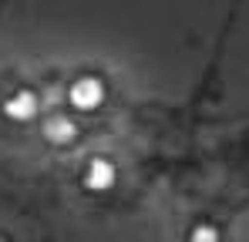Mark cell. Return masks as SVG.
<instances>
[{
	"mask_svg": "<svg viewBox=\"0 0 249 242\" xmlns=\"http://www.w3.org/2000/svg\"><path fill=\"white\" fill-rule=\"evenodd\" d=\"M108 94H111L108 78L98 74V71H78V74H71L64 81V108L74 111L78 118L101 111L108 104Z\"/></svg>",
	"mask_w": 249,
	"mask_h": 242,
	"instance_id": "cell-1",
	"label": "cell"
},
{
	"mask_svg": "<svg viewBox=\"0 0 249 242\" xmlns=\"http://www.w3.org/2000/svg\"><path fill=\"white\" fill-rule=\"evenodd\" d=\"M44 115H47V108H44V98H41L37 87L17 84V87H10L0 98V118L7 121V124H17V128L41 124Z\"/></svg>",
	"mask_w": 249,
	"mask_h": 242,
	"instance_id": "cell-2",
	"label": "cell"
},
{
	"mask_svg": "<svg viewBox=\"0 0 249 242\" xmlns=\"http://www.w3.org/2000/svg\"><path fill=\"white\" fill-rule=\"evenodd\" d=\"M81 118L68 108H57V111H47L41 118V141L54 152H71L81 145Z\"/></svg>",
	"mask_w": 249,
	"mask_h": 242,
	"instance_id": "cell-3",
	"label": "cell"
},
{
	"mask_svg": "<svg viewBox=\"0 0 249 242\" xmlns=\"http://www.w3.org/2000/svg\"><path fill=\"white\" fill-rule=\"evenodd\" d=\"M118 178H122V168L118 161L105 152H94L78 165V185L91 195H108L118 189Z\"/></svg>",
	"mask_w": 249,
	"mask_h": 242,
	"instance_id": "cell-4",
	"label": "cell"
},
{
	"mask_svg": "<svg viewBox=\"0 0 249 242\" xmlns=\"http://www.w3.org/2000/svg\"><path fill=\"white\" fill-rule=\"evenodd\" d=\"M189 242H222V232H219V225H212V222H199V225L189 232Z\"/></svg>",
	"mask_w": 249,
	"mask_h": 242,
	"instance_id": "cell-5",
	"label": "cell"
}]
</instances>
